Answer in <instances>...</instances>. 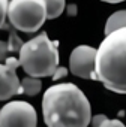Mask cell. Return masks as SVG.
<instances>
[{
  "instance_id": "obj_15",
  "label": "cell",
  "mask_w": 126,
  "mask_h": 127,
  "mask_svg": "<svg viewBox=\"0 0 126 127\" xmlns=\"http://www.w3.org/2000/svg\"><path fill=\"white\" fill-rule=\"evenodd\" d=\"M8 42L0 40V61H5L6 60V54H8Z\"/></svg>"
},
{
  "instance_id": "obj_18",
  "label": "cell",
  "mask_w": 126,
  "mask_h": 127,
  "mask_svg": "<svg viewBox=\"0 0 126 127\" xmlns=\"http://www.w3.org/2000/svg\"><path fill=\"white\" fill-rule=\"evenodd\" d=\"M102 2H107V3H120V2H125V0H102Z\"/></svg>"
},
{
  "instance_id": "obj_9",
  "label": "cell",
  "mask_w": 126,
  "mask_h": 127,
  "mask_svg": "<svg viewBox=\"0 0 126 127\" xmlns=\"http://www.w3.org/2000/svg\"><path fill=\"white\" fill-rule=\"evenodd\" d=\"M42 88V82L38 78H24L20 82V93H24L27 96H36Z\"/></svg>"
},
{
  "instance_id": "obj_10",
  "label": "cell",
  "mask_w": 126,
  "mask_h": 127,
  "mask_svg": "<svg viewBox=\"0 0 126 127\" xmlns=\"http://www.w3.org/2000/svg\"><path fill=\"white\" fill-rule=\"evenodd\" d=\"M45 8H47V18L54 20L66 8V0H44Z\"/></svg>"
},
{
  "instance_id": "obj_16",
  "label": "cell",
  "mask_w": 126,
  "mask_h": 127,
  "mask_svg": "<svg viewBox=\"0 0 126 127\" xmlns=\"http://www.w3.org/2000/svg\"><path fill=\"white\" fill-rule=\"evenodd\" d=\"M68 73V69H65V67H59L57 70H56V73L53 75V79H59V78H62V76H65Z\"/></svg>"
},
{
  "instance_id": "obj_4",
  "label": "cell",
  "mask_w": 126,
  "mask_h": 127,
  "mask_svg": "<svg viewBox=\"0 0 126 127\" xmlns=\"http://www.w3.org/2000/svg\"><path fill=\"white\" fill-rule=\"evenodd\" d=\"M8 18L15 30L35 33L47 20V8L44 0H11Z\"/></svg>"
},
{
  "instance_id": "obj_13",
  "label": "cell",
  "mask_w": 126,
  "mask_h": 127,
  "mask_svg": "<svg viewBox=\"0 0 126 127\" xmlns=\"http://www.w3.org/2000/svg\"><path fill=\"white\" fill-rule=\"evenodd\" d=\"M99 127H126L120 120H105Z\"/></svg>"
},
{
  "instance_id": "obj_6",
  "label": "cell",
  "mask_w": 126,
  "mask_h": 127,
  "mask_svg": "<svg viewBox=\"0 0 126 127\" xmlns=\"http://www.w3.org/2000/svg\"><path fill=\"white\" fill-rule=\"evenodd\" d=\"M95 57L96 49L89 45H80L77 46L69 58V69L71 73L80 78L90 79L93 70H95Z\"/></svg>"
},
{
  "instance_id": "obj_1",
  "label": "cell",
  "mask_w": 126,
  "mask_h": 127,
  "mask_svg": "<svg viewBox=\"0 0 126 127\" xmlns=\"http://www.w3.org/2000/svg\"><path fill=\"white\" fill-rule=\"evenodd\" d=\"M42 114L47 127H87L92 120L86 94L71 82L47 88L42 99Z\"/></svg>"
},
{
  "instance_id": "obj_11",
  "label": "cell",
  "mask_w": 126,
  "mask_h": 127,
  "mask_svg": "<svg viewBox=\"0 0 126 127\" xmlns=\"http://www.w3.org/2000/svg\"><path fill=\"white\" fill-rule=\"evenodd\" d=\"M23 43H24V42L20 39V36L17 34L15 29H14V27H11V29H9V40H8V49H9V51H12V52H18V51L21 49Z\"/></svg>"
},
{
  "instance_id": "obj_12",
  "label": "cell",
  "mask_w": 126,
  "mask_h": 127,
  "mask_svg": "<svg viewBox=\"0 0 126 127\" xmlns=\"http://www.w3.org/2000/svg\"><path fill=\"white\" fill-rule=\"evenodd\" d=\"M8 6H9V0H0V29L2 30H9L8 24Z\"/></svg>"
},
{
  "instance_id": "obj_17",
  "label": "cell",
  "mask_w": 126,
  "mask_h": 127,
  "mask_svg": "<svg viewBox=\"0 0 126 127\" xmlns=\"http://www.w3.org/2000/svg\"><path fill=\"white\" fill-rule=\"evenodd\" d=\"M68 15H77V6L74 3L68 5Z\"/></svg>"
},
{
  "instance_id": "obj_7",
  "label": "cell",
  "mask_w": 126,
  "mask_h": 127,
  "mask_svg": "<svg viewBox=\"0 0 126 127\" xmlns=\"http://www.w3.org/2000/svg\"><path fill=\"white\" fill-rule=\"evenodd\" d=\"M20 61L15 57L5 60V64L0 63V100H8L15 94H20V79L17 76V67Z\"/></svg>"
},
{
  "instance_id": "obj_3",
  "label": "cell",
  "mask_w": 126,
  "mask_h": 127,
  "mask_svg": "<svg viewBox=\"0 0 126 127\" xmlns=\"http://www.w3.org/2000/svg\"><path fill=\"white\" fill-rule=\"evenodd\" d=\"M20 64L32 78L53 76L59 69V49L57 42L48 39L42 32L36 37L23 43L20 49Z\"/></svg>"
},
{
  "instance_id": "obj_8",
  "label": "cell",
  "mask_w": 126,
  "mask_h": 127,
  "mask_svg": "<svg viewBox=\"0 0 126 127\" xmlns=\"http://www.w3.org/2000/svg\"><path fill=\"white\" fill-rule=\"evenodd\" d=\"M119 29H126V11H117L110 15L105 24V34H110Z\"/></svg>"
},
{
  "instance_id": "obj_2",
  "label": "cell",
  "mask_w": 126,
  "mask_h": 127,
  "mask_svg": "<svg viewBox=\"0 0 126 127\" xmlns=\"http://www.w3.org/2000/svg\"><path fill=\"white\" fill-rule=\"evenodd\" d=\"M90 79L102 82L110 91L126 94V29L105 34L96 49L95 70Z\"/></svg>"
},
{
  "instance_id": "obj_14",
  "label": "cell",
  "mask_w": 126,
  "mask_h": 127,
  "mask_svg": "<svg viewBox=\"0 0 126 127\" xmlns=\"http://www.w3.org/2000/svg\"><path fill=\"white\" fill-rule=\"evenodd\" d=\"M105 120H108L107 115H104V114H98V115H95L90 121H92V126H93V127H99Z\"/></svg>"
},
{
  "instance_id": "obj_5",
  "label": "cell",
  "mask_w": 126,
  "mask_h": 127,
  "mask_svg": "<svg viewBox=\"0 0 126 127\" xmlns=\"http://www.w3.org/2000/svg\"><path fill=\"white\" fill-rule=\"evenodd\" d=\"M36 109L27 102H9L0 109V127H36Z\"/></svg>"
}]
</instances>
